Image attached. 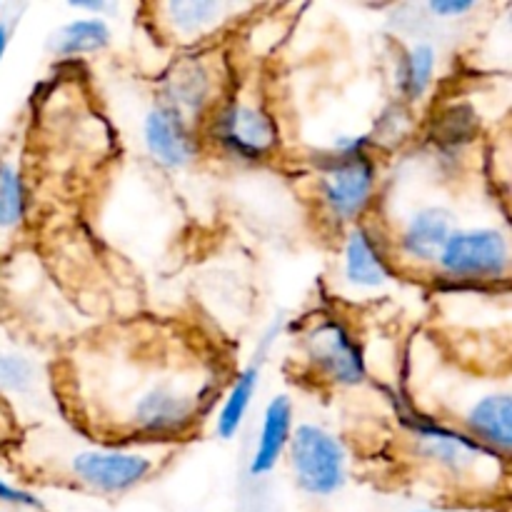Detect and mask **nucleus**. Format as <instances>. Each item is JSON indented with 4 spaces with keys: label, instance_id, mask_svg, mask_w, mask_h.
Masks as SVG:
<instances>
[{
    "label": "nucleus",
    "instance_id": "19",
    "mask_svg": "<svg viewBox=\"0 0 512 512\" xmlns=\"http://www.w3.org/2000/svg\"><path fill=\"white\" fill-rule=\"evenodd\" d=\"M28 215V190L18 165L0 158V235H8L23 225Z\"/></svg>",
    "mask_w": 512,
    "mask_h": 512
},
{
    "label": "nucleus",
    "instance_id": "18",
    "mask_svg": "<svg viewBox=\"0 0 512 512\" xmlns=\"http://www.w3.org/2000/svg\"><path fill=\"white\" fill-rule=\"evenodd\" d=\"M435 68H438V50L433 43L410 45L398 65V90L403 100L418 103L420 98H425L433 85Z\"/></svg>",
    "mask_w": 512,
    "mask_h": 512
},
{
    "label": "nucleus",
    "instance_id": "1",
    "mask_svg": "<svg viewBox=\"0 0 512 512\" xmlns=\"http://www.w3.org/2000/svg\"><path fill=\"white\" fill-rule=\"evenodd\" d=\"M370 135H343L315 160L318 175V205L333 228H353L373 205L378 188V163L370 155Z\"/></svg>",
    "mask_w": 512,
    "mask_h": 512
},
{
    "label": "nucleus",
    "instance_id": "21",
    "mask_svg": "<svg viewBox=\"0 0 512 512\" xmlns=\"http://www.w3.org/2000/svg\"><path fill=\"white\" fill-rule=\"evenodd\" d=\"M38 383V368L25 355L0 350V390L8 395H28Z\"/></svg>",
    "mask_w": 512,
    "mask_h": 512
},
{
    "label": "nucleus",
    "instance_id": "22",
    "mask_svg": "<svg viewBox=\"0 0 512 512\" xmlns=\"http://www.w3.org/2000/svg\"><path fill=\"white\" fill-rule=\"evenodd\" d=\"M428 10L435 18H463V15L473 13L475 3L473 0H430Z\"/></svg>",
    "mask_w": 512,
    "mask_h": 512
},
{
    "label": "nucleus",
    "instance_id": "23",
    "mask_svg": "<svg viewBox=\"0 0 512 512\" xmlns=\"http://www.w3.org/2000/svg\"><path fill=\"white\" fill-rule=\"evenodd\" d=\"M0 503L23 505V508H43V503H40L33 493L15 488V485L5 483L3 478H0Z\"/></svg>",
    "mask_w": 512,
    "mask_h": 512
},
{
    "label": "nucleus",
    "instance_id": "8",
    "mask_svg": "<svg viewBox=\"0 0 512 512\" xmlns=\"http://www.w3.org/2000/svg\"><path fill=\"white\" fill-rule=\"evenodd\" d=\"M155 470V460L135 450L88 448L70 458V473L100 495H123L143 485Z\"/></svg>",
    "mask_w": 512,
    "mask_h": 512
},
{
    "label": "nucleus",
    "instance_id": "10",
    "mask_svg": "<svg viewBox=\"0 0 512 512\" xmlns=\"http://www.w3.org/2000/svg\"><path fill=\"white\" fill-rule=\"evenodd\" d=\"M215 78L208 63L200 58H183L168 68L160 80V103L188 120L198 123L213 105Z\"/></svg>",
    "mask_w": 512,
    "mask_h": 512
},
{
    "label": "nucleus",
    "instance_id": "3",
    "mask_svg": "<svg viewBox=\"0 0 512 512\" xmlns=\"http://www.w3.org/2000/svg\"><path fill=\"white\" fill-rule=\"evenodd\" d=\"M510 240L500 228L453 230L433 270L460 285L498 283L510 273Z\"/></svg>",
    "mask_w": 512,
    "mask_h": 512
},
{
    "label": "nucleus",
    "instance_id": "15",
    "mask_svg": "<svg viewBox=\"0 0 512 512\" xmlns=\"http://www.w3.org/2000/svg\"><path fill=\"white\" fill-rule=\"evenodd\" d=\"M158 10L165 13L163 20L173 30V35L195 40L213 33L230 15H235L243 8L233 3H220V0H180V3L160 5Z\"/></svg>",
    "mask_w": 512,
    "mask_h": 512
},
{
    "label": "nucleus",
    "instance_id": "26",
    "mask_svg": "<svg viewBox=\"0 0 512 512\" xmlns=\"http://www.w3.org/2000/svg\"><path fill=\"white\" fill-rule=\"evenodd\" d=\"M418 512H448V510H418Z\"/></svg>",
    "mask_w": 512,
    "mask_h": 512
},
{
    "label": "nucleus",
    "instance_id": "17",
    "mask_svg": "<svg viewBox=\"0 0 512 512\" xmlns=\"http://www.w3.org/2000/svg\"><path fill=\"white\" fill-rule=\"evenodd\" d=\"M260 385V365L250 363L235 375L233 385H230L228 395H225L223 405L218 410V418H215V433L220 440H235L238 438L240 428L245 425V418L250 413V405H253L255 395H258Z\"/></svg>",
    "mask_w": 512,
    "mask_h": 512
},
{
    "label": "nucleus",
    "instance_id": "7",
    "mask_svg": "<svg viewBox=\"0 0 512 512\" xmlns=\"http://www.w3.org/2000/svg\"><path fill=\"white\" fill-rule=\"evenodd\" d=\"M200 393L193 388L158 380L135 398L130 408V428L145 438H173L185 433L198 418Z\"/></svg>",
    "mask_w": 512,
    "mask_h": 512
},
{
    "label": "nucleus",
    "instance_id": "9",
    "mask_svg": "<svg viewBox=\"0 0 512 512\" xmlns=\"http://www.w3.org/2000/svg\"><path fill=\"white\" fill-rule=\"evenodd\" d=\"M343 278L355 290H380L393 280L388 243L373 225L358 223L345 233Z\"/></svg>",
    "mask_w": 512,
    "mask_h": 512
},
{
    "label": "nucleus",
    "instance_id": "5",
    "mask_svg": "<svg viewBox=\"0 0 512 512\" xmlns=\"http://www.w3.org/2000/svg\"><path fill=\"white\" fill-rule=\"evenodd\" d=\"M303 353L320 380L338 388H355L368 380L363 343L338 315L315 318L303 333Z\"/></svg>",
    "mask_w": 512,
    "mask_h": 512
},
{
    "label": "nucleus",
    "instance_id": "20",
    "mask_svg": "<svg viewBox=\"0 0 512 512\" xmlns=\"http://www.w3.org/2000/svg\"><path fill=\"white\" fill-rule=\"evenodd\" d=\"M478 130V118L470 105H450L438 115L435 123V143L445 153H458L460 148L475 138Z\"/></svg>",
    "mask_w": 512,
    "mask_h": 512
},
{
    "label": "nucleus",
    "instance_id": "6",
    "mask_svg": "<svg viewBox=\"0 0 512 512\" xmlns=\"http://www.w3.org/2000/svg\"><path fill=\"white\" fill-rule=\"evenodd\" d=\"M400 420L413 433L415 453L450 475L463 478V475L480 470L483 463L505 460L503 455L493 453V450L480 445L475 438H470L463 428L440 423L433 415L415 410L413 403L400 405Z\"/></svg>",
    "mask_w": 512,
    "mask_h": 512
},
{
    "label": "nucleus",
    "instance_id": "11",
    "mask_svg": "<svg viewBox=\"0 0 512 512\" xmlns=\"http://www.w3.org/2000/svg\"><path fill=\"white\" fill-rule=\"evenodd\" d=\"M143 143L150 158L168 170L188 168L200 153L193 125L165 105H155L145 113Z\"/></svg>",
    "mask_w": 512,
    "mask_h": 512
},
{
    "label": "nucleus",
    "instance_id": "4",
    "mask_svg": "<svg viewBox=\"0 0 512 512\" xmlns=\"http://www.w3.org/2000/svg\"><path fill=\"white\" fill-rule=\"evenodd\" d=\"M285 455L298 488L313 498H330L348 480L343 440L318 423L295 425Z\"/></svg>",
    "mask_w": 512,
    "mask_h": 512
},
{
    "label": "nucleus",
    "instance_id": "14",
    "mask_svg": "<svg viewBox=\"0 0 512 512\" xmlns=\"http://www.w3.org/2000/svg\"><path fill=\"white\" fill-rule=\"evenodd\" d=\"M295 405L290 400V395H275L273 400H268L263 410V418H260V433L258 443H255V453L250 458L248 473L253 478H263V475L273 473L278 468V463L283 460V455L288 453L290 435L295 428Z\"/></svg>",
    "mask_w": 512,
    "mask_h": 512
},
{
    "label": "nucleus",
    "instance_id": "24",
    "mask_svg": "<svg viewBox=\"0 0 512 512\" xmlns=\"http://www.w3.org/2000/svg\"><path fill=\"white\" fill-rule=\"evenodd\" d=\"M70 8L83 10V13H88L90 18H105L103 13H115L113 3H70Z\"/></svg>",
    "mask_w": 512,
    "mask_h": 512
},
{
    "label": "nucleus",
    "instance_id": "13",
    "mask_svg": "<svg viewBox=\"0 0 512 512\" xmlns=\"http://www.w3.org/2000/svg\"><path fill=\"white\" fill-rule=\"evenodd\" d=\"M463 430L493 453L508 458L512 448V398L508 390H493L468 405Z\"/></svg>",
    "mask_w": 512,
    "mask_h": 512
},
{
    "label": "nucleus",
    "instance_id": "2",
    "mask_svg": "<svg viewBox=\"0 0 512 512\" xmlns=\"http://www.w3.org/2000/svg\"><path fill=\"white\" fill-rule=\"evenodd\" d=\"M210 140L228 160L260 165L278 153L280 125L265 105L228 100L210 120Z\"/></svg>",
    "mask_w": 512,
    "mask_h": 512
},
{
    "label": "nucleus",
    "instance_id": "16",
    "mask_svg": "<svg viewBox=\"0 0 512 512\" xmlns=\"http://www.w3.org/2000/svg\"><path fill=\"white\" fill-rule=\"evenodd\" d=\"M110 43H113V28L108 20L80 15V18L60 25L50 35L48 48L58 58H78V55L100 53V50L110 48Z\"/></svg>",
    "mask_w": 512,
    "mask_h": 512
},
{
    "label": "nucleus",
    "instance_id": "25",
    "mask_svg": "<svg viewBox=\"0 0 512 512\" xmlns=\"http://www.w3.org/2000/svg\"><path fill=\"white\" fill-rule=\"evenodd\" d=\"M8 45H10V25L0 23V63H3L5 53H8Z\"/></svg>",
    "mask_w": 512,
    "mask_h": 512
},
{
    "label": "nucleus",
    "instance_id": "12",
    "mask_svg": "<svg viewBox=\"0 0 512 512\" xmlns=\"http://www.w3.org/2000/svg\"><path fill=\"white\" fill-rule=\"evenodd\" d=\"M455 230V215L445 205H423L400 228L395 248L398 258L415 268L433 270L445 243Z\"/></svg>",
    "mask_w": 512,
    "mask_h": 512
}]
</instances>
